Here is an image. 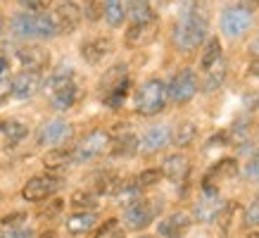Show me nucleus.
I'll return each instance as SVG.
<instances>
[{
  "label": "nucleus",
  "instance_id": "obj_40",
  "mask_svg": "<svg viewBox=\"0 0 259 238\" xmlns=\"http://www.w3.org/2000/svg\"><path fill=\"white\" fill-rule=\"evenodd\" d=\"M62 207H64L62 200H53V203H48V207L38 210V217H40V219H53L55 214L62 212Z\"/></svg>",
  "mask_w": 259,
  "mask_h": 238
},
{
  "label": "nucleus",
  "instance_id": "obj_56",
  "mask_svg": "<svg viewBox=\"0 0 259 238\" xmlns=\"http://www.w3.org/2000/svg\"><path fill=\"white\" fill-rule=\"evenodd\" d=\"M0 198H3V195H0Z\"/></svg>",
  "mask_w": 259,
  "mask_h": 238
},
{
  "label": "nucleus",
  "instance_id": "obj_33",
  "mask_svg": "<svg viewBox=\"0 0 259 238\" xmlns=\"http://www.w3.org/2000/svg\"><path fill=\"white\" fill-rule=\"evenodd\" d=\"M0 129H3V134H5V138H8L10 143H19L22 138H26V134H29L26 124H22V122H5Z\"/></svg>",
  "mask_w": 259,
  "mask_h": 238
},
{
  "label": "nucleus",
  "instance_id": "obj_39",
  "mask_svg": "<svg viewBox=\"0 0 259 238\" xmlns=\"http://www.w3.org/2000/svg\"><path fill=\"white\" fill-rule=\"evenodd\" d=\"M117 231H119V222H117V219H107L100 229L95 231L93 238H114V233H117Z\"/></svg>",
  "mask_w": 259,
  "mask_h": 238
},
{
  "label": "nucleus",
  "instance_id": "obj_54",
  "mask_svg": "<svg viewBox=\"0 0 259 238\" xmlns=\"http://www.w3.org/2000/svg\"><path fill=\"white\" fill-rule=\"evenodd\" d=\"M141 238H152V236H141Z\"/></svg>",
  "mask_w": 259,
  "mask_h": 238
},
{
  "label": "nucleus",
  "instance_id": "obj_27",
  "mask_svg": "<svg viewBox=\"0 0 259 238\" xmlns=\"http://www.w3.org/2000/svg\"><path fill=\"white\" fill-rule=\"evenodd\" d=\"M204 74H207V79H204L202 88L207 91V93H212V91H217V88L224 84V79H226V62L219 60V62L214 64V67H209Z\"/></svg>",
  "mask_w": 259,
  "mask_h": 238
},
{
  "label": "nucleus",
  "instance_id": "obj_25",
  "mask_svg": "<svg viewBox=\"0 0 259 238\" xmlns=\"http://www.w3.org/2000/svg\"><path fill=\"white\" fill-rule=\"evenodd\" d=\"M102 15H105V22L110 26H121L126 17L124 0H105L102 3Z\"/></svg>",
  "mask_w": 259,
  "mask_h": 238
},
{
  "label": "nucleus",
  "instance_id": "obj_5",
  "mask_svg": "<svg viewBox=\"0 0 259 238\" xmlns=\"http://www.w3.org/2000/svg\"><path fill=\"white\" fill-rule=\"evenodd\" d=\"M105 148H110V134L105 129H93L74 148V162H86V160L98 157L105 152Z\"/></svg>",
  "mask_w": 259,
  "mask_h": 238
},
{
  "label": "nucleus",
  "instance_id": "obj_24",
  "mask_svg": "<svg viewBox=\"0 0 259 238\" xmlns=\"http://www.w3.org/2000/svg\"><path fill=\"white\" fill-rule=\"evenodd\" d=\"M74 162V148H50L43 157V165L48 169H60Z\"/></svg>",
  "mask_w": 259,
  "mask_h": 238
},
{
  "label": "nucleus",
  "instance_id": "obj_38",
  "mask_svg": "<svg viewBox=\"0 0 259 238\" xmlns=\"http://www.w3.org/2000/svg\"><path fill=\"white\" fill-rule=\"evenodd\" d=\"M159 179H162V172H159V169H145V172L136 179V183H138L141 188H148V186H155Z\"/></svg>",
  "mask_w": 259,
  "mask_h": 238
},
{
  "label": "nucleus",
  "instance_id": "obj_2",
  "mask_svg": "<svg viewBox=\"0 0 259 238\" xmlns=\"http://www.w3.org/2000/svg\"><path fill=\"white\" fill-rule=\"evenodd\" d=\"M204 36H207V17L202 12H195V15L179 19L171 33L174 46L179 50H186V53L197 50L200 43L204 41Z\"/></svg>",
  "mask_w": 259,
  "mask_h": 238
},
{
  "label": "nucleus",
  "instance_id": "obj_23",
  "mask_svg": "<svg viewBox=\"0 0 259 238\" xmlns=\"http://www.w3.org/2000/svg\"><path fill=\"white\" fill-rule=\"evenodd\" d=\"M141 186L136 183V179H128V181H119V186H117V190L112 193L114 198H117V203L119 205H124V207H128V205H134L136 200H141Z\"/></svg>",
  "mask_w": 259,
  "mask_h": 238
},
{
  "label": "nucleus",
  "instance_id": "obj_26",
  "mask_svg": "<svg viewBox=\"0 0 259 238\" xmlns=\"http://www.w3.org/2000/svg\"><path fill=\"white\" fill-rule=\"evenodd\" d=\"M126 79H128V76H126V64H114L112 69L105 71V76H102V81H100L102 93L107 95L110 91H114L119 84H124Z\"/></svg>",
  "mask_w": 259,
  "mask_h": 238
},
{
  "label": "nucleus",
  "instance_id": "obj_4",
  "mask_svg": "<svg viewBox=\"0 0 259 238\" xmlns=\"http://www.w3.org/2000/svg\"><path fill=\"white\" fill-rule=\"evenodd\" d=\"M254 24V17H252V10L243 8V5H231V8L224 10L221 15V31L226 33L228 38H240L252 29Z\"/></svg>",
  "mask_w": 259,
  "mask_h": 238
},
{
  "label": "nucleus",
  "instance_id": "obj_13",
  "mask_svg": "<svg viewBox=\"0 0 259 238\" xmlns=\"http://www.w3.org/2000/svg\"><path fill=\"white\" fill-rule=\"evenodd\" d=\"M162 174L169 179V181L174 183H181L186 181L190 174V160L188 155H183V152H174V155H169V157H164V162H162V169H159Z\"/></svg>",
  "mask_w": 259,
  "mask_h": 238
},
{
  "label": "nucleus",
  "instance_id": "obj_37",
  "mask_svg": "<svg viewBox=\"0 0 259 238\" xmlns=\"http://www.w3.org/2000/svg\"><path fill=\"white\" fill-rule=\"evenodd\" d=\"M226 136H228V141H231V143H238V145H240V143L247 141V136H250V129H247V124H245V122H240V124H236L233 129H228Z\"/></svg>",
  "mask_w": 259,
  "mask_h": 238
},
{
  "label": "nucleus",
  "instance_id": "obj_1",
  "mask_svg": "<svg viewBox=\"0 0 259 238\" xmlns=\"http://www.w3.org/2000/svg\"><path fill=\"white\" fill-rule=\"evenodd\" d=\"M10 26L17 38H53L57 36L53 15H46V12H19L12 17Z\"/></svg>",
  "mask_w": 259,
  "mask_h": 238
},
{
  "label": "nucleus",
  "instance_id": "obj_16",
  "mask_svg": "<svg viewBox=\"0 0 259 238\" xmlns=\"http://www.w3.org/2000/svg\"><path fill=\"white\" fill-rule=\"evenodd\" d=\"M157 38V22L152 24H131L124 41L128 48H143Z\"/></svg>",
  "mask_w": 259,
  "mask_h": 238
},
{
  "label": "nucleus",
  "instance_id": "obj_15",
  "mask_svg": "<svg viewBox=\"0 0 259 238\" xmlns=\"http://www.w3.org/2000/svg\"><path fill=\"white\" fill-rule=\"evenodd\" d=\"M112 38H105V36H98V38H88L81 43V57L86 60L88 64H98L100 60L112 53Z\"/></svg>",
  "mask_w": 259,
  "mask_h": 238
},
{
  "label": "nucleus",
  "instance_id": "obj_14",
  "mask_svg": "<svg viewBox=\"0 0 259 238\" xmlns=\"http://www.w3.org/2000/svg\"><path fill=\"white\" fill-rule=\"evenodd\" d=\"M190 224H193L190 214L174 212V214H169L166 219H162V222L157 224V233L159 236H164V238H183L186 233H188Z\"/></svg>",
  "mask_w": 259,
  "mask_h": 238
},
{
  "label": "nucleus",
  "instance_id": "obj_45",
  "mask_svg": "<svg viewBox=\"0 0 259 238\" xmlns=\"http://www.w3.org/2000/svg\"><path fill=\"white\" fill-rule=\"evenodd\" d=\"M3 238H33V231L31 229H22V226H15V229H10Z\"/></svg>",
  "mask_w": 259,
  "mask_h": 238
},
{
  "label": "nucleus",
  "instance_id": "obj_52",
  "mask_svg": "<svg viewBox=\"0 0 259 238\" xmlns=\"http://www.w3.org/2000/svg\"><path fill=\"white\" fill-rule=\"evenodd\" d=\"M3 29H5V22H3V17H0V33H3Z\"/></svg>",
  "mask_w": 259,
  "mask_h": 238
},
{
  "label": "nucleus",
  "instance_id": "obj_47",
  "mask_svg": "<svg viewBox=\"0 0 259 238\" xmlns=\"http://www.w3.org/2000/svg\"><path fill=\"white\" fill-rule=\"evenodd\" d=\"M250 74H252V76H259V57L250 64Z\"/></svg>",
  "mask_w": 259,
  "mask_h": 238
},
{
  "label": "nucleus",
  "instance_id": "obj_17",
  "mask_svg": "<svg viewBox=\"0 0 259 238\" xmlns=\"http://www.w3.org/2000/svg\"><path fill=\"white\" fill-rule=\"evenodd\" d=\"M169 141H171V131H169V127H152V129H148V134L143 136L141 148H143V152L152 155V152H159L162 148H166Z\"/></svg>",
  "mask_w": 259,
  "mask_h": 238
},
{
  "label": "nucleus",
  "instance_id": "obj_48",
  "mask_svg": "<svg viewBox=\"0 0 259 238\" xmlns=\"http://www.w3.org/2000/svg\"><path fill=\"white\" fill-rule=\"evenodd\" d=\"M250 53H252L254 57H259V36H257V41H254V43L250 46Z\"/></svg>",
  "mask_w": 259,
  "mask_h": 238
},
{
  "label": "nucleus",
  "instance_id": "obj_34",
  "mask_svg": "<svg viewBox=\"0 0 259 238\" xmlns=\"http://www.w3.org/2000/svg\"><path fill=\"white\" fill-rule=\"evenodd\" d=\"M233 214H236V203H226L221 205L219 214H217V226H219L224 233H228L231 224H233Z\"/></svg>",
  "mask_w": 259,
  "mask_h": 238
},
{
  "label": "nucleus",
  "instance_id": "obj_49",
  "mask_svg": "<svg viewBox=\"0 0 259 238\" xmlns=\"http://www.w3.org/2000/svg\"><path fill=\"white\" fill-rule=\"evenodd\" d=\"M243 8H247V10L259 8V0H245V5H243Z\"/></svg>",
  "mask_w": 259,
  "mask_h": 238
},
{
  "label": "nucleus",
  "instance_id": "obj_51",
  "mask_svg": "<svg viewBox=\"0 0 259 238\" xmlns=\"http://www.w3.org/2000/svg\"><path fill=\"white\" fill-rule=\"evenodd\" d=\"M114 238H126V236H124V231H117V233H114Z\"/></svg>",
  "mask_w": 259,
  "mask_h": 238
},
{
  "label": "nucleus",
  "instance_id": "obj_50",
  "mask_svg": "<svg viewBox=\"0 0 259 238\" xmlns=\"http://www.w3.org/2000/svg\"><path fill=\"white\" fill-rule=\"evenodd\" d=\"M38 238H57V233L55 231H46V233H40Z\"/></svg>",
  "mask_w": 259,
  "mask_h": 238
},
{
  "label": "nucleus",
  "instance_id": "obj_22",
  "mask_svg": "<svg viewBox=\"0 0 259 238\" xmlns=\"http://www.w3.org/2000/svg\"><path fill=\"white\" fill-rule=\"evenodd\" d=\"M95 224H98V217L93 212H76L67 219V231L74 236H81V233H88L91 229H95Z\"/></svg>",
  "mask_w": 259,
  "mask_h": 238
},
{
  "label": "nucleus",
  "instance_id": "obj_12",
  "mask_svg": "<svg viewBox=\"0 0 259 238\" xmlns=\"http://www.w3.org/2000/svg\"><path fill=\"white\" fill-rule=\"evenodd\" d=\"M17 57H19V62L26 71H43L50 64V53L43 46H33V43L19 48Z\"/></svg>",
  "mask_w": 259,
  "mask_h": 238
},
{
  "label": "nucleus",
  "instance_id": "obj_31",
  "mask_svg": "<svg viewBox=\"0 0 259 238\" xmlns=\"http://www.w3.org/2000/svg\"><path fill=\"white\" fill-rule=\"evenodd\" d=\"M197 136V129L193 122H183V124H179V129H176V134L171 136V141L179 145V148H186V145H190V143L195 141Z\"/></svg>",
  "mask_w": 259,
  "mask_h": 238
},
{
  "label": "nucleus",
  "instance_id": "obj_36",
  "mask_svg": "<svg viewBox=\"0 0 259 238\" xmlns=\"http://www.w3.org/2000/svg\"><path fill=\"white\" fill-rule=\"evenodd\" d=\"M126 93H128V79H126L124 84H119L114 91H110V93L105 95V103L110 105V107H121V103L126 100Z\"/></svg>",
  "mask_w": 259,
  "mask_h": 238
},
{
  "label": "nucleus",
  "instance_id": "obj_11",
  "mask_svg": "<svg viewBox=\"0 0 259 238\" xmlns=\"http://www.w3.org/2000/svg\"><path fill=\"white\" fill-rule=\"evenodd\" d=\"M69 136H71V124H67L64 119H50L38 129V143L48 145V148L62 145Z\"/></svg>",
  "mask_w": 259,
  "mask_h": 238
},
{
  "label": "nucleus",
  "instance_id": "obj_41",
  "mask_svg": "<svg viewBox=\"0 0 259 238\" xmlns=\"http://www.w3.org/2000/svg\"><path fill=\"white\" fill-rule=\"evenodd\" d=\"M19 5H24V8L31 10V12H46L53 5V0H19Z\"/></svg>",
  "mask_w": 259,
  "mask_h": 238
},
{
  "label": "nucleus",
  "instance_id": "obj_44",
  "mask_svg": "<svg viewBox=\"0 0 259 238\" xmlns=\"http://www.w3.org/2000/svg\"><path fill=\"white\" fill-rule=\"evenodd\" d=\"M22 222H26V214H24V212H15V214H8V217H3V224H5V226H10V229L19 226Z\"/></svg>",
  "mask_w": 259,
  "mask_h": 238
},
{
  "label": "nucleus",
  "instance_id": "obj_29",
  "mask_svg": "<svg viewBox=\"0 0 259 238\" xmlns=\"http://www.w3.org/2000/svg\"><path fill=\"white\" fill-rule=\"evenodd\" d=\"M236 174H238V162L233 157H224L212 167V172L207 174V179H212V181L214 179H231Z\"/></svg>",
  "mask_w": 259,
  "mask_h": 238
},
{
  "label": "nucleus",
  "instance_id": "obj_18",
  "mask_svg": "<svg viewBox=\"0 0 259 238\" xmlns=\"http://www.w3.org/2000/svg\"><path fill=\"white\" fill-rule=\"evenodd\" d=\"M221 210V203H219V195H204L197 200L195 210H193V217H195L200 224H214L217 222V214Z\"/></svg>",
  "mask_w": 259,
  "mask_h": 238
},
{
  "label": "nucleus",
  "instance_id": "obj_6",
  "mask_svg": "<svg viewBox=\"0 0 259 238\" xmlns=\"http://www.w3.org/2000/svg\"><path fill=\"white\" fill-rule=\"evenodd\" d=\"M60 186H62V181L57 176H50V174L33 176V179H29V181L24 183L22 198L29 200V203H43L50 195H55L57 190H60Z\"/></svg>",
  "mask_w": 259,
  "mask_h": 238
},
{
  "label": "nucleus",
  "instance_id": "obj_43",
  "mask_svg": "<svg viewBox=\"0 0 259 238\" xmlns=\"http://www.w3.org/2000/svg\"><path fill=\"white\" fill-rule=\"evenodd\" d=\"M245 176H247L250 181H259V155L247 162V167H245Z\"/></svg>",
  "mask_w": 259,
  "mask_h": 238
},
{
  "label": "nucleus",
  "instance_id": "obj_21",
  "mask_svg": "<svg viewBox=\"0 0 259 238\" xmlns=\"http://www.w3.org/2000/svg\"><path fill=\"white\" fill-rule=\"evenodd\" d=\"M126 15L131 17V22L134 24H152L157 22V17H155V10L150 5V0H131V5H128V12Z\"/></svg>",
  "mask_w": 259,
  "mask_h": 238
},
{
  "label": "nucleus",
  "instance_id": "obj_28",
  "mask_svg": "<svg viewBox=\"0 0 259 238\" xmlns=\"http://www.w3.org/2000/svg\"><path fill=\"white\" fill-rule=\"evenodd\" d=\"M219 60H224V57H221V43H219V38L207 41V46H204V50H202V57H200V67H202V71H207L209 67H214Z\"/></svg>",
  "mask_w": 259,
  "mask_h": 238
},
{
  "label": "nucleus",
  "instance_id": "obj_53",
  "mask_svg": "<svg viewBox=\"0 0 259 238\" xmlns=\"http://www.w3.org/2000/svg\"><path fill=\"white\" fill-rule=\"evenodd\" d=\"M247 238H259V231H257V233H252V236H247Z\"/></svg>",
  "mask_w": 259,
  "mask_h": 238
},
{
  "label": "nucleus",
  "instance_id": "obj_30",
  "mask_svg": "<svg viewBox=\"0 0 259 238\" xmlns=\"http://www.w3.org/2000/svg\"><path fill=\"white\" fill-rule=\"evenodd\" d=\"M71 207H76L81 212H91L98 207V195H95L93 190H74L71 193Z\"/></svg>",
  "mask_w": 259,
  "mask_h": 238
},
{
  "label": "nucleus",
  "instance_id": "obj_55",
  "mask_svg": "<svg viewBox=\"0 0 259 238\" xmlns=\"http://www.w3.org/2000/svg\"><path fill=\"white\" fill-rule=\"evenodd\" d=\"M0 127H3V122H0Z\"/></svg>",
  "mask_w": 259,
  "mask_h": 238
},
{
  "label": "nucleus",
  "instance_id": "obj_9",
  "mask_svg": "<svg viewBox=\"0 0 259 238\" xmlns=\"http://www.w3.org/2000/svg\"><path fill=\"white\" fill-rule=\"evenodd\" d=\"M40 86H43L40 71H26L24 69L12 79V84H10V93H12V98H17V100H29V98H33V95L38 93Z\"/></svg>",
  "mask_w": 259,
  "mask_h": 238
},
{
  "label": "nucleus",
  "instance_id": "obj_8",
  "mask_svg": "<svg viewBox=\"0 0 259 238\" xmlns=\"http://www.w3.org/2000/svg\"><path fill=\"white\" fill-rule=\"evenodd\" d=\"M81 8L76 3H71V0H64L57 5V10L53 12V22H55V29L60 36H67V33L76 31L81 24Z\"/></svg>",
  "mask_w": 259,
  "mask_h": 238
},
{
  "label": "nucleus",
  "instance_id": "obj_46",
  "mask_svg": "<svg viewBox=\"0 0 259 238\" xmlns=\"http://www.w3.org/2000/svg\"><path fill=\"white\" fill-rule=\"evenodd\" d=\"M8 69H10V64H8V60H5V57L0 55V76H5V74H8Z\"/></svg>",
  "mask_w": 259,
  "mask_h": 238
},
{
  "label": "nucleus",
  "instance_id": "obj_20",
  "mask_svg": "<svg viewBox=\"0 0 259 238\" xmlns=\"http://www.w3.org/2000/svg\"><path fill=\"white\" fill-rule=\"evenodd\" d=\"M76 98H79V88H76V84L71 81V84H67V86L57 88V91H53L50 93V103H53V107L55 110H69L71 105L76 103Z\"/></svg>",
  "mask_w": 259,
  "mask_h": 238
},
{
  "label": "nucleus",
  "instance_id": "obj_7",
  "mask_svg": "<svg viewBox=\"0 0 259 238\" xmlns=\"http://www.w3.org/2000/svg\"><path fill=\"white\" fill-rule=\"evenodd\" d=\"M166 91H169V98H171L174 103H188V100H193L197 93V76L193 69H181L176 76L171 79V84L166 86Z\"/></svg>",
  "mask_w": 259,
  "mask_h": 238
},
{
  "label": "nucleus",
  "instance_id": "obj_19",
  "mask_svg": "<svg viewBox=\"0 0 259 238\" xmlns=\"http://www.w3.org/2000/svg\"><path fill=\"white\" fill-rule=\"evenodd\" d=\"M138 148H141V141L131 131H124L112 141V155L114 157H131V155L138 152Z\"/></svg>",
  "mask_w": 259,
  "mask_h": 238
},
{
  "label": "nucleus",
  "instance_id": "obj_42",
  "mask_svg": "<svg viewBox=\"0 0 259 238\" xmlns=\"http://www.w3.org/2000/svg\"><path fill=\"white\" fill-rule=\"evenodd\" d=\"M83 12H86V17L91 19V22H98L102 17V8L95 3V0H86V8H83Z\"/></svg>",
  "mask_w": 259,
  "mask_h": 238
},
{
  "label": "nucleus",
  "instance_id": "obj_35",
  "mask_svg": "<svg viewBox=\"0 0 259 238\" xmlns=\"http://www.w3.org/2000/svg\"><path fill=\"white\" fill-rule=\"evenodd\" d=\"M243 226H245V229H254V226H259V195L252 200L250 205L245 207Z\"/></svg>",
  "mask_w": 259,
  "mask_h": 238
},
{
  "label": "nucleus",
  "instance_id": "obj_32",
  "mask_svg": "<svg viewBox=\"0 0 259 238\" xmlns=\"http://www.w3.org/2000/svg\"><path fill=\"white\" fill-rule=\"evenodd\" d=\"M119 186V176L114 172H102L95 176V193H114Z\"/></svg>",
  "mask_w": 259,
  "mask_h": 238
},
{
  "label": "nucleus",
  "instance_id": "obj_3",
  "mask_svg": "<svg viewBox=\"0 0 259 238\" xmlns=\"http://www.w3.org/2000/svg\"><path fill=\"white\" fill-rule=\"evenodd\" d=\"M166 100H169V91L164 81L148 79L136 91V112L143 117H155L166 107Z\"/></svg>",
  "mask_w": 259,
  "mask_h": 238
},
{
  "label": "nucleus",
  "instance_id": "obj_10",
  "mask_svg": "<svg viewBox=\"0 0 259 238\" xmlns=\"http://www.w3.org/2000/svg\"><path fill=\"white\" fill-rule=\"evenodd\" d=\"M152 219H155V207H152V203H148V200H136L134 205H128L124 210V224L126 229L131 231H141L145 229V226H150L152 224Z\"/></svg>",
  "mask_w": 259,
  "mask_h": 238
}]
</instances>
